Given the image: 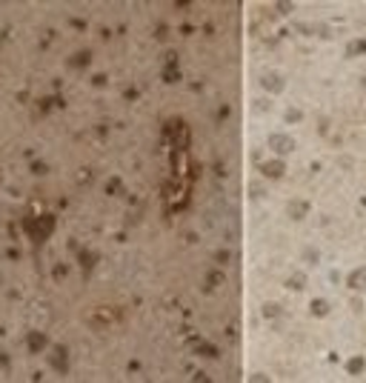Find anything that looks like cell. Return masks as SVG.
Here are the masks:
<instances>
[{
  "instance_id": "6da1fadb",
  "label": "cell",
  "mask_w": 366,
  "mask_h": 383,
  "mask_svg": "<svg viewBox=\"0 0 366 383\" xmlns=\"http://www.w3.org/2000/svg\"><path fill=\"white\" fill-rule=\"evenodd\" d=\"M349 286L355 292H366V266H360V269H355L349 275Z\"/></svg>"
},
{
  "instance_id": "7a4b0ae2",
  "label": "cell",
  "mask_w": 366,
  "mask_h": 383,
  "mask_svg": "<svg viewBox=\"0 0 366 383\" xmlns=\"http://www.w3.org/2000/svg\"><path fill=\"white\" fill-rule=\"evenodd\" d=\"M272 146L278 149V152H289V149H292V140H289V138H280V135H275V138H272Z\"/></svg>"
},
{
  "instance_id": "3957f363",
  "label": "cell",
  "mask_w": 366,
  "mask_h": 383,
  "mask_svg": "<svg viewBox=\"0 0 366 383\" xmlns=\"http://www.w3.org/2000/svg\"><path fill=\"white\" fill-rule=\"evenodd\" d=\"M346 52H349V55H360V52H366V40H352V43L346 46Z\"/></svg>"
},
{
  "instance_id": "277c9868",
  "label": "cell",
  "mask_w": 366,
  "mask_h": 383,
  "mask_svg": "<svg viewBox=\"0 0 366 383\" xmlns=\"http://www.w3.org/2000/svg\"><path fill=\"white\" fill-rule=\"evenodd\" d=\"M263 172H266V174H272V177H278V174L283 172V166H280V163H266Z\"/></svg>"
},
{
  "instance_id": "5b68a950",
  "label": "cell",
  "mask_w": 366,
  "mask_h": 383,
  "mask_svg": "<svg viewBox=\"0 0 366 383\" xmlns=\"http://www.w3.org/2000/svg\"><path fill=\"white\" fill-rule=\"evenodd\" d=\"M312 312H315V315H326L329 306H326V300H315V303H312Z\"/></svg>"
},
{
  "instance_id": "8992f818",
  "label": "cell",
  "mask_w": 366,
  "mask_h": 383,
  "mask_svg": "<svg viewBox=\"0 0 366 383\" xmlns=\"http://www.w3.org/2000/svg\"><path fill=\"white\" fill-rule=\"evenodd\" d=\"M346 369L355 375V372H360V369H363V361H360V358H355V361H349V366H346Z\"/></svg>"
},
{
  "instance_id": "52a82bcc",
  "label": "cell",
  "mask_w": 366,
  "mask_h": 383,
  "mask_svg": "<svg viewBox=\"0 0 366 383\" xmlns=\"http://www.w3.org/2000/svg\"><path fill=\"white\" fill-rule=\"evenodd\" d=\"M292 217H303V212H306V203H292Z\"/></svg>"
}]
</instances>
